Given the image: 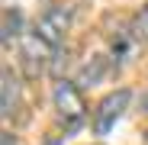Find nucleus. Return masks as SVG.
I'll return each mask as SVG.
<instances>
[{
  "instance_id": "obj_1",
  "label": "nucleus",
  "mask_w": 148,
  "mask_h": 145,
  "mask_svg": "<svg viewBox=\"0 0 148 145\" xmlns=\"http://www.w3.org/2000/svg\"><path fill=\"white\" fill-rule=\"evenodd\" d=\"M52 100H55L58 123H61L64 129H74V126L84 123V116H87V103H84V93H81V87L74 84V81H58V84H55V93H52Z\"/></svg>"
},
{
  "instance_id": "obj_2",
  "label": "nucleus",
  "mask_w": 148,
  "mask_h": 145,
  "mask_svg": "<svg viewBox=\"0 0 148 145\" xmlns=\"http://www.w3.org/2000/svg\"><path fill=\"white\" fill-rule=\"evenodd\" d=\"M129 90H113V93H106L103 100H100V107H97V113H93V129H97V135H106L113 126H116V119L126 113V107H129Z\"/></svg>"
},
{
  "instance_id": "obj_3",
  "label": "nucleus",
  "mask_w": 148,
  "mask_h": 145,
  "mask_svg": "<svg viewBox=\"0 0 148 145\" xmlns=\"http://www.w3.org/2000/svg\"><path fill=\"white\" fill-rule=\"evenodd\" d=\"M68 26H71V10H64V7H48V10L39 16V23H36V32L52 45V48H58V45L64 42V36H68Z\"/></svg>"
},
{
  "instance_id": "obj_4",
  "label": "nucleus",
  "mask_w": 148,
  "mask_h": 145,
  "mask_svg": "<svg viewBox=\"0 0 148 145\" xmlns=\"http://www.w3.org/2000/svg\"><path fill=\"white\" fill-rule=\"evenodd\" d=\"M52 52H55V48L48 45L36 29L32 32H23V61L29 65V74H39V71L45 68V61L52 58Z\"/></svg>"
},
{
  "instance_id": "obj_5",
  "label": "nucleus",
  "mask_w": 148,
  "mask_h": 145,
  "mask_svg": "<svg viewBox=\"0 0 148 145\" xmlns=\"http://www.w3.org/2000/svg\"><path fill=\"white\" fill-rule=\"evenodd\" d=\"M16 100H19V81H16L13 71L7 68V71H3V103H0V107H3L0 113H3L7 119L16 113Z\"/></svg>"
},
{
  "instance_id": "obj_6",
  "label": "nucleus",
  "mask_w": 148,
  "mask_h": 145,
  "mask_svg": "<svg viewBox=\"0 0 148 145\" xmlns=\"http://www.w3.org/2000/svg\"><path fill=\"white\" fill-rule=\"evenodd\" d=\"M19 26H23L19 10H7V13H3V42L16 39V36H19Z\"/></svg>"
},
{
  "instance_id": "obj_7",
  "label": "nucleus",
  "mask_w": 148,
  "mask_h": 145,
  "mask_svg": "<svg viewBox=\"0 0 148 145\" xmlns=\"http://www.w3.org/2000/svg\"><path fill=\"white\" fill-rule=\"evenodd\" d=\"M0 142H3V145H16V139H13V132H3V135H0Z\"/></svg>"
},
{
  "instance_id": "obj_8",
  "label": "nucleus",
  "mask_w": 148,
  "mask_h": 145,
  "mask_svg": "<svg viewBox=\"0 0 148 145\" xmlns=\"http://www.w3.org/2000/svg\"><path fill=\"white\" fill-rule=\"evenodd\" d=\"M45 145H58V139H48V142H45Z\"/></svg>"
}]
</instances>
